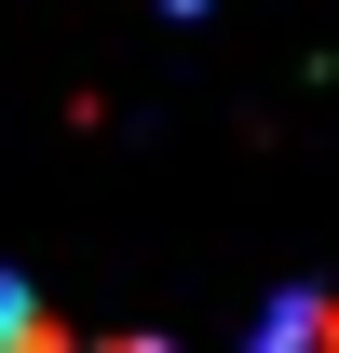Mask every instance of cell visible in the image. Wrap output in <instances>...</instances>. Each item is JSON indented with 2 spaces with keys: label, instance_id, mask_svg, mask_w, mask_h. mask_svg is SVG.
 <instances>
[{
  "label": "cell",
  "instance_id": "cell-1",
  "mask_svg": "<svg viewBox=\"0 0 339 353\" xmlns=\"http://www.w3.org/2000/svg\"><path fill=\"white\" fill-rule=\"evenodd\" d=\"M163 14H204V0H163Z\"/></svg>",
  "mask_w": 339,
  "mask_h": 353
}]
</instances>
